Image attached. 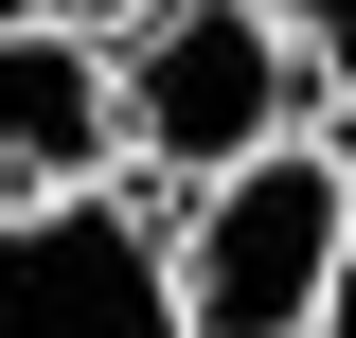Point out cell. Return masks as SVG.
Segmentation results:
<instances>
[{"label":"cell","mask_w":356,"mask_h":338,"mask_svg":"<svg viewBox=\"0 0 356 338\" xmlns=\"http://www.w3.org/2000/svg\"><path fill=\"white\" fill-rule=\"evenodd\" d=\"M107 72H125V196L161 214V232H178V196H214L232 161L321 143V72L285 54L267 0H161Z\"/></svg>","instance_id":"cell-1"},{"label":"cell","mask_w":356,"mask_h":338,"mask_svg":"<svg viewBox=\"0 0 356 338\" xmlns=\"http://www.w3.org/2000/svg\"><path fill=\"white\" fill-rule=\"evenodd\" d=\"M356 250V178L321 143H267L214 196H178V338H303Z\"/></svg>","instance_id":"cell-2"},{"label":"cell","mask_w":356,"mask_h":338,"mask_svg":"<svg viewBox=\"0 0 356 338\" xmlns=\"http://www.w3.org/2000/svg\"><path fill=\"white\" fill-rule=\"evenodd\" d=\"M0 338H178V232L89 178V196L0 214Z\"/></svg>","instance_id":"cell-3"},{"label":"cell","mask_w":356,"mask_h":338,"mask_svg":"<svg viewBox=\"0 0 356 338\" xmlns=\"http://www.w3.org/2000/svg\"><path fill=\"white\" fill-rule=\"evenodd\" d=\"M125 178V72L72 18H18L0 36V196H89Z\"/></svg>","instance_id":"cell-4"},{"label":"cell","mask_w":356,"mask_h":338,"mask_svg":"<svg viewBox=\"0 0 356 338\" xmlns=\"http://www.w3.org/2000/svg\"><path fill=\"white\" fill-rule=\"evenodd\" d=\"M267 18H285V54L321 72V107H339V89H356V0H267Z\"/></svg>","instance_id":"cell-5"},{"label":"cell","mask_w":356,"mask_h":338,"mask_svg":"<svg viewBox=\"0 0 356 338\" xmlns=\"http://www.w3.org/2000/svg\"><path fill=\"white\" fill-rule=\"evenodd\" d=\"M54 18H72V36H107V54H125L143 18H161V0H54Z\"/></svg>","instance_id":"cell-6"},{"label":"cell","mask_w":356,"mask_h":338,"mask_svg":"<svg viewBox=\"0 0 356 338\" xmlns=\"http://www.w3.org/2000/svg\"><path fill=\"white\" fill-rule=\"evenodd\" d=\"M303 338H356V250H339V285H321V321H303Z\"/></svg>","instance_id":"cell-7"},{"label":"cell","mask_w":356,"mask_h":338,"mask_svg":"<svg viewBox=\"0 0 356 338\" xmlns=\"http://www.w3.org/2000/svg\"><path fill=\"white\" fill-rule=\"evenodd\" d=\"M321 161H339V178H356V89H339V107H321Z\"/></svg>","instance_id":"cell-8"},{"label":"cell","mask_w":356,"mask_h":338,"mask_svg":"<svg viewBox=\"0 0 356 338\" xmlns=\"http://www.w3.org/2000/svg\"><path fill=\"white\" fill-rule=\"evenodd\" d=\"M18 18H54V0H0V36H18Z\"/></svg>","instance_id":"cell-9"}]
</instances>
